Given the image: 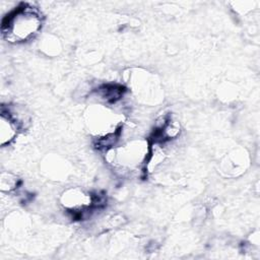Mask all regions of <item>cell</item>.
Masks as SVG:
<instances>
[{"label": "cell", "instance_id": "2", "mask_svg": "<svg viewBox=\"0 0 260 260\" xmlns=\"http://www.w3.org/2000/svg\"><path fill=\"white\" fill-rule=\"evenodd\" d=\"M150 146L144 139H132L107 150V160L123 173H133L146 166Z\"/></svg>", "mask_w": 260, "mask_h": 260}, {"label": "cell", "instance_id": "1", "mask_svg": "<svg viewBox=\"0 0 260 260\" xmlns=\"http://www.w3.org/2000/svg\"><path fill=\"white\" fill-rule=\"evenodd\" d=\"M42 24L43 18L40 12L31 6L22 5L3 19L2 32L8 42H26L38 35Z\"/></svg>", "mask_w": 260, "mask_h": 260}, {"label": "cell", "instance_id": "4", "mask_svg": "<svg viewBox=\"0 0 260 260\" xmlns=\"http://www.w3.org/2000/svg\"><path fill=\"white\" fill-rule=\"evenodd\" d=\"M19 126L8 114V112L2 109L0 118V143L5 146L11 143L17 135Z\"/></svg>", "mask_w": 260, "mask_h": 260}, {"label": "cell", "instance_id": "5", "mask_svg": "<svg viewBox=\"0 0 260 260\" xmlns=\"http://www.w3.org/2000/svg\"><path fill=\"white\" fill-rule=\"evenodd\" d=\"M18 185V179L11 173H2L0 176V188L3 192H11Z\"/></svg>", "mask_w": 260, "mask_h": 260}, {"label": "cell", "instance_id": "3", "mask_svg": "<svg viewBox=\"0 0 260 260\" xmlns=\"http://www.w3.org/2000/svg\"><path fill=\"white\" fill-rule=\"evenodd\" d=\"M60 202L69 212L80 214L94 203V198L80 188H69L62 193Z\"/></svg>", "mask_w": 260, "mask_h": 260}]
</instances>
